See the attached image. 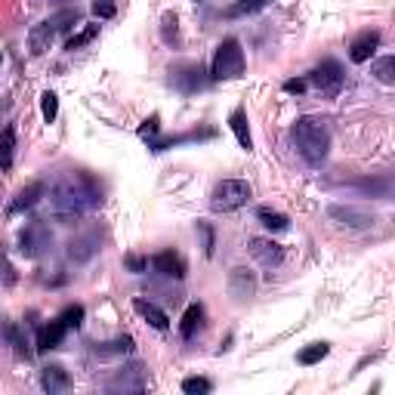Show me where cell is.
Wrapping results in <instances>:
<instances>
[{
	"mask_svg": "<svg viewBox=\"0 0 395 395\" xmlns=\"http://www.w3.org/2000/svg\"><path fill=\"white\" fill-rule=\"evenodd\" d=\"M327 352H331V346H327V343H312V346H306L303 352L296 355V361H300V364H318Z\"/></svg>",
	"mask_w": 395,
	"mask_h": 395,
	"instance_id": "26",
	"label": "cell"
},
{
	"mask_svg": "<svg viewBox=\"0 0 395 395\" xmlns=\"http://www.w3.org/2000/svg\"><path fill=\"white\" fill-rule=\"evenodd\" d=\"M53 37H56V28H53V22H41V25H34L31 31H28V43H31V53L34 56H41V53H47L50 50V43H53Z\"/></svg>",
	"mask_w": 395,
	"mask_h": 395,
	"instance_id": "13",
	"label": "cell"
},
{
	"mask_svg": "<svg viewBox=\"0 0 395 395\" xmlns=\"http://www.w3.org/2000/svg\"><path fill=\"white\" fill-rule=\"evenodd\" d=\"M41 386H43L47 392H65V389H69V374H65L59 364H53V368H43Z\"/></svg>",
	"mask_w": 395,
	"mask_h": 395,
	"instance_id": "18",
	"label": "cell"
},
{
	"mask_svg": "<svg viewBox=\"0 0 395 395\" xmlns=\"http://www.w3.org/2000/svg\"><path fill=\"white\" fill-rule=\"evenodd\" d=\"M99 201H102L99 185H96L90 176L78 173V176L62 180L53 189V213L62 216V220H78V216H84L87 210H93Z\"/></svg>",
	"mask_w": 395,
	"mask_h": 395,
	"instance_id": "1",
	"label": "cell"
},
{
	"mask_svg": "<svg viewBox=\"0 0 395 395\" xmlns=\"http://www.w3.org/2000/svg\"><path fill=\"white\" fill-rule=\"evenodd\" d=\"M43 198V182H31L16 195V201L10 204V213H22V210H31L37 201Z\"/></svg>",
	"mask_w": 395,
	"mask_h": 395,
	"instance_id": "16",
	"label": "cell"
},
{
	"mask_svg": "<svg viewBox=\"0 0 395 395\" xmlns=\"http://www.w3.org/2000/svg\"><path fill=\"white\" fill-rule=\"evenodd\" d=\"M158 130H161V117L152 115V117H145V121H143V127H139V136H143V139H155V136H158Z\"/></svg>",
	"mask_w": 395,
	"mask_h": 395,
	"instance_id": "32",
	"label": "cell"
},
{
	"mask_svg": "<svg viewBox=\"0 0 395 395\" xmlns=\"http://www.w3.org/2000/svg\"><path fill=\"white\" fill-rule=\"evenodd\" d=\"M213 389V383L207 377H189V380H182V392L185 395H207Z\"/></svg>",
	"mask_w": 395,
	"mask_h": 395,
	"instance_id": "29",
	"label": "cell"
},
{
	"mask_svg": "<svg viewBox=\"0 0 395 395\" xmlns=\"http://www.w3.org/2000/svg\"><path fill=\"white\" fill-rule=\"evenodd\" d=\"M266 3H269V0H238V6L232 13H257V10H263Z\"/></svg>",
	"mask_w": 395,
	"mask_h": 395,
	"instance_id": "34",
	"label": "cell"
},
{
	"mask_svg": "<svg viewBox=\"0 0 395 395\" xmlns=\"http://www.w3.org/2000/svg\"><path fill=\"white\" fill-rule=\"evenodd\" d=\"M247 250H250V257L257 259L259 266H266V269L281 266V259H285V247H281L278 241H272V238H250Z\"/></svg>",
	"mask_w": 395,
	"mask_h": 395,
	"instance_id": "6",
	"label": "cell"
},
{
	"mask_svg": "<svg viewBox=\"0 0 395 395\" xmlns=\"http://www.w3.org/2000/svg\"><path fill=\"white\" fill-rule=\"evenodd\" d=\"M47 244H50V235H47V229H43L41 222L28 226L25 232L19 235V253H25V257H37Z\"/></svg>",
	"mask_w": 395,
	"mask_h": 395,
	"instance_id": "10",
	"label": "cell"
},
{
	"mask_svg": "<svg viewBox=\"0 0 395 395\" xmlns=\"http://www.w3.org/2000/svg\"><path fill=\"white\" fill-rule=\"evenodd\" d=\"M327 213H331V220H337L340 226H346V229H371V226H374V213L359 210V207L333 204Z\"/></svg>",
	"mask_w": 395,
	"mask_h": 395,
	"instance_id": "8",
	"label": "cell"
},
{
	"mask_svg": "<svg viewBox=\"0 0 395 395\" xmlns=\"http://www.w3.org/2000/svg\"><path fill=\"white\" fill-rule=\"evenodd\" d=\"M41 115H43V121L47 124H53L56 121V115H59V99H56V93H43L41 96Z\"/></svg>",
	"mask_w": 395,
	"mask_h": 395,
	"instance_id": "30",
	"label": "cell"
},
{
	"mask_svg": "<svg viewBox=\"0 0 395 395\" xmlns=\"http://www.w3.org/2000/svg\"><path fill=\"white\" fill-rule=\"evenodd\" d=\"M93 13L99 19H111L117 13V6H115V0H93Z\"/></svg>",
	"mask_w": 395,
	"mask_h": 395,
	"instance_id": "33",
	"label": "cell"
},
{
	"mask_svg": "<svg viewBox=\"0 0 395 395\" xmlns=\"http://www.w3.org/2000/svg\"><path fill=\"white\" fill-rule=\"evenodd\" d=\"M3 333H6V340H10V346L16 349V355H19V359H28V355H31V349H28L25 333H22V331H19V327L13 324V322H6V324H3Z\"/></svg>",
	"mask_w": 395,
	"mask_h": 395,
	"instance_id": "23",
	"label": "cell"
},
{
	"mask_svg": "<svg viewBox=\"0 0 395 395\" xmlns=\"http://www.w3.org/2000/svg\"><path fill=\"white\" fill-rule=\"evenodd\" d=\"M371 74H374L380 84L392 87V84H395V56H383L380 62H374V69H371Z\"/></svg>",
	"mask_w": 395,
	"mask_h": 395,
	"instance_id": "24",
	"label": "cell"
},
{
	"mask_svg": "<svg viewBox=\"0 0 395 395\" xmlns=\"http://www.w3.org/2000/svg\"><path fill=\"white\" fill-rule=\"evenodd\" d=\"M62 340H65V324L59 322V318L37 331V349H43V352H47V349H59Z\"/></svg>",
	"mask_w": 395,
	"mask_h": 395,
	"instance_id": "14",
	"label": "cell"
},
{
	"mask_svg": "<svg viewBox=\"0 0 395 395\" xmlns=\"http://www.w3.org/2000/svg\"><path fill=\"white\" fill-rule=\"evenodd\" d=\"M78 19H80L78 10H62V13H56V16L50 19V22H53V28H56V34H59V31H69V28H71Z\"/></svg>",
	"mask_w": 395,
	"mask_h": 395,
	"instance_id": "31",
	"label": "cell"
},
{
	"mask_svg": "<svg viewBox=\"0 0 395 395\" xmlns=\"http://www.w3.org/2000/svg\"><path fill=\"white\" fill-rule=\"evenodd\" d=\"M127 269L136 272V275H143L148 269V259H143V257H127Z\"/></svg>",
	"mask_w": 395,
	"mask_h": 395,
	"instance_id": "37",
	"label": "cell"
},
{
	"mask_svg": "<svg viewBox=\"0 0 395 395\" xmlns=\"http://www.w3.org/2000/svg\"><path fill=\"white\" fill-rule=\"evenodd\" d=\"M290 136H294L296 152L303 155V161L312 164V167H318L327 158V152H331V130H327L322 117H312V115L296 117Z\"/></svg>",
	"mask_w": 395,
	"mask_h": 395,
	"instance_id": "2",
	"label": "cell"
},
{
	"mask_svg": "<svg viewBox=\"0 0 395 395\" xmlns=\"http://www.w3.org/2000/svg\"><path fill=\"white\" fill-rule=\"evenodd\" d=\"M56 3H65V0H56Z\"/></svg>",
	"mask_w": 395,
	"mask_h": 395,
	"instance_id": "39",
	"label": "cell"
},
{
	"mask_svg": "<svg viewBox=\"0 0 395 395\" xmlns=\"http://www.w3.org/2000/svg\"><path fill=\"white\" fill-rule=\"evenodd\" d=\"M229 294L235 296V300H247V296L257 294V275L250 269H244V266H238V269L229 272Z\"/></svg>",
	"mask_w": 395,
	"mask_h": 395,
	"instance_id": "9",
	"label": "cell"
},
{
	"mask_svg": "<svg viewBox=\"0 0 395 395\" xmlns=\"http://www.w3.org/2000/svg\"><path fill=\"white\" fill-rule=\"evenodd\" d=\"M161 25H164V41H173L176 37V16L173 13H167V16L161 19Z\"/></svg>",
	"mask_w": 395,
	"mask_h": 395,
	"instance_id": "36",
	"label": "cell"
},
{
	"mask_svg": "<svg viewBox=\"0 0 395 395\" xmlns=\"http://www.w3.org/2000/svg\"><path fill=\"white\" fill-rule=\"evenodd\" d=\"M96 34H99V25H87L84 31H78L74 37H69V43H65V50H80V47H87L90 41H96Z\"/></svg>",
	"mask_w": 395,
	"mask_h": 395,
	"instance_id": "27",
	"label": "cell"
},
{
	"mask_svg": "<svg viewBox=\"0 0 395 395\" xmlns=\"http://www.w3.org/2000/svg\"><path fill=\"white\" fill-rule=\"evenodd\" d=\"M306 84H312L322 96H337L340 87H343V69H340V62H333V59H324L322 65H315V69L309 71Z\"/></svg>",
	"mask_w": 395,
	"mask_h": 395,
	"instance_id": "5",
	"label": "cell"
},
{
	"mask_svg": "<svg viewBox=\"0 0 395 395\" xmlns=\"http://www.w3.org/2000/svg\"><path fill=\"white\" fill-rule=\"evenodd\" d=\"M152 272L155 275H161V278H185V263H182V257L180 253H173V250H161V253H155L152 257Z\"/></svg>",
	"mask_w": 395,
	"mask_h": 395,
	"instance_id": "7",
	"label": "cell"
},
{
	"mask_svg": "<svg viewBox=\"0 0 395 395\" xmlns=\"http://www.w3.org/2000/svg\"><path fill=\"white\" fill-rule=\"evenodd\" d=\"M96 250H99L96 235H80V238H74V241L69 244V257L74 259V263H87Z\"/></svg>",
	"mask_w": 395,
	"mask_h": 395,
	"instance_id": "17",
	"label": "cell"
},
{
	"mask_svg": "<svg viewBox=\"0 0 395 395\" xmlns=\"http://www.w3.org/2000/svg\"><path fill=\"white\" fill-rule=\"evenodd\" d=\"M250 182L244 180H222L213 185L210 192V210L213 213H229V210H238L250 201Z\"/></svg>",
	"mask_w": 395,
	"mask_h": 395,
	"instance_id": "4",
	"label": "cell"
},
{
	"mask_svg": "<svg viewBox=\"0 0 395 395\" xmlns=\"http://www.w3.org/2000/svg\"><path fill=\"white\" fill-rule=\"evenodd\" d=\"M133 349V340L130 337H117V340H111V343H102V346H96V355H127Z\"/></svg>",
	"mask_w": 395,
	"mask_h": 395,
	"instance_id": "25",
	"label": "cell"
},
{
	"mask_svg": "<svg viewBox=\"0 0 395 395\" xmlns=\"http://www.w3.org/2000/svg\"><path fill=\"white\" fill-rule=\"evenodd\" d=\"M229 127H232L238 145H241L244 152H250V148H253V139H250V127H247V111H244V108H235L232 115H229Z\"/></svg>",
	"mask_w": 395,
	"mask_h": 395,
	"instance_id": "15",
	"label": "cell"
},
{
	"mask_svg": "<svg viewBox=\"0 0 395 395\" xmlns=\"http://www.w3.org/2000/svg\"><path fill=\"white\" fill-rule=\"evenodd\" d=\"M198 232H201V238H204V253L213 257V229L207 226V222H198Z\"/></svg>",
	"mask_w": 395,
	"mask_h": 395,
	"instance_id": "35",
	"label": "cell"
},
{
	"mask_svg": "<svg viewBox=\"0 0 395 395\" xmlns=\"http://www.w3.org/2000/svg\"><path fill=\"white\" fill-rule=\"evenodd\" d=\"M59 322L65 324V331H78L80 327V322H84V306H65L62 309V315H59Z\"/></svg>",
	"mask_w": 395,
	"mask_h": 395,
	"instance_id": "28",
	"label": "cell"
},
{
	"mask_svg": "<svg viewBox=\"0 0 395 395\" xmlns=\"http://www.w3.org/2000/svg\"><path fill=\"white\" fill-rule=\"evenodd\" d=\"M306 87H309L306 80H285V90H287V93H303Z\"/></svg>",
	"mask_w": 395,
	"mask_h": 395,
	"instance_id": "38",
	"label": "cell"
},
{
	"mask_svg": "<svg viewBox=\"0 0 395 395\" xmlns=\"http://www.w3.org/2000/svg\"><path fill=\"white\" fill-rule=\"evenodd\" d=\"M377 47H380V34L377 31H364V34H359L352 41V47H349V59L361 65V62H368V59L377 53Z\"/></svg>",
	"mask_w": 395,
	"mask_h": 395,
	"instance_id": "11",
	"label": "cell"
},
{
	"mask_svg": "<svg viewBox=\"0 0 395 395\" xmlns=\"http://www.w3.org/2000/svg\"><path fill=\"white\" fill-rule=\"evenodd\" d=\"M133 309H136L139 315H143L145 322L155 327V331H167V327H170V318H167V312H164L161 306H155L152 300H133Z\"/></svg>",
	"mask_w": 395,
	"mask_h": 395,
	"instance_id": "12",
	"label": "cell"
},
{
	"mask_svg": "<svg viewBox=\"0 0 395 395\" xmlns=\"http://www.w3.org/2000/svg\"><path fill=\"white\" fill-rule=\"evenodd\" d=\"M257 220L263 222L269 232H287V226H290V220H287L285 213L269 210V207H259V210H257Z\"/></svg>",
	"mask_w": 395,
	"mask_h": 395,
	"instance_id": "21",
	"label": "cell"
},
{
	"mask_svg": "<svg viewBox=\"0 0 395 395\" xmlns=\"http://www.w3.org/2000/svg\"><path fill=\"white\" fill-rule=\"evenodd\" d=\"M201 318H204V309H201L198 303H192L189 309H185L182 324H180V337H182V340H192V337H195V331H198Z\"/></svg>",
	"mask_w": 395,
	"mask_h": 395,
	"instance_id": "20",
	"label": "cell"
},
{
	"mask_svg": "<svg viewBox=\"0 0 395 395\" xmlns=\"http://www.w3.org/2000/svg\"><path fill=\"white\" fill-rule=\"evenodd\" d=\"M13 155H16V127H3L0 133V167H13Z\"/></svg>",
	"mask_w": 395,
	"mask_h": 395,
	"instance_id": "19",
	"label": "cell"
},
{
	"mask_svg": "<svg viewBox=\"0 0 395 395\" xmlns=\"http://www.w3.org/2000/svg\"><path fill=\"white\" fill-rule=\"evenodd\" d=\"M201 71L198 65H189V69H182L180 74H176V84H180V90H185V93H195V90H201V84H204V80H201Z\"/></svg>",
	"mask_w": 395,
	"mask_h": 395,
	"instance_id": "22",
	"label": "cell"
},
{
	"mask_svg": "<svg viewBox=\"0 0 395 395\" xmlns=\"http://www.w3.org/2000/svg\"><path fill=\"white\" fill-rule=\"evenodd\" d=\"M210 74H213V80H235L244 74V50L235 37H226V41L216 47Z\"/></svg>",
	"mask_w": 395,
	"mask_h": 395,
	"instance_id": "3",
	"label": "cell"
}]
</instances>
